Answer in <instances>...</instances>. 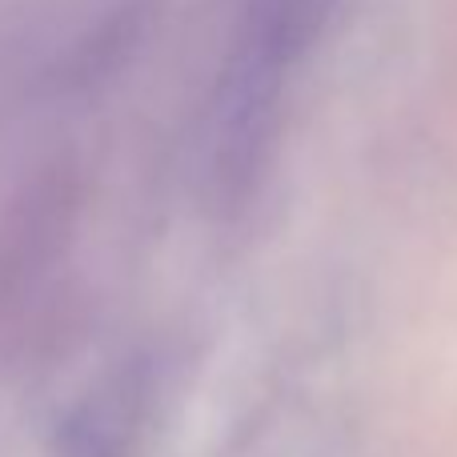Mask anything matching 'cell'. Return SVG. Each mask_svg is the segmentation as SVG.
I'll use <instances>...</instances> for the list:
<instances>
[{"mask_svg": "<svg viewBox=\"0 0 457 457\" xmlns=\"http://www.w3.org/2000/svg\"><path fill=\"white\" fill-rule=\"evenodd\" d=\"M321 24V0H245L209 112V173L228 201L261 177L289 69Z\"/></svg>", "mask_w": 457, "mask_h": 457, "instance_id": "1", "label": "cell"}]
</instances>
